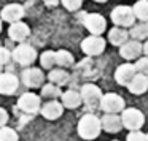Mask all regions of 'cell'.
<instances>
[{
  "mask_svg": "<svg viewBox=\"0 0 148 141\" xmlns=\"http://www.w3.org/2000/svg\"><path fill=\"white\" fill-rule=\"evenodd\" d=\"M102 130V122L96 114H84L78 122V135L83 140H96Z\"/></svg>",
  "mask_w": 148,
  "mask_h": 141,
  "instance_id": "obj_1",
  "label": "cell"
},
{
  "mask_svg": "<svg viewBox=\"0 0 148 141\" xmlns=\"http://www.w3.org/2000/svg\"><path fill=\"white\" fill-rule=\"evenodd\" d=\"M99 108L105 114H118V113H123L126 109V102L121 95L115 92H108L102 97Z\"/></svg>",
  "mask_w": 148,
  "mask_h": 141,
  "instance_id": "obj_2",
  "label": "cell"
},
{
  "mask_svg": "<svg viewBox=\"0 0 148 141\" xmlns=\"http://www.w3.org/2000/svg\"><path fill=\"white\" fill-rule=\"evenodd\" d=\"M110 18H112L113 24L116 27H124V29L126 27H132L135 19H137L132 7H124V5H119V7L113 8Z\"/></svg>",
  "mask_w": 148,
  "mask_h": 141,
  "instance_id": "obj_3",
  "label": "cell"
},
{
  "mask_svg": "<svg viewBox=\"0 0 148 141\" xmlns=\"http://www.w3.org/2000/svg\"><path fill=\"white\" fill-rule=\"evenodd\" d=\"M121 121L124 128H127L131 132H138L145 124V116L137 108H126L121 113Z\"/></svg>",
  "mask_w": 148,
  "mask_h": 141,
  "instance_id": "obj_4",
  "label": "cell"
},
{
  "mask_svg": "<svg viewBox=\"0 0 148 141\" xmlns=\"http://www.w3.org/2000/svg\"><path fill=\"white\" fill-rule=\"evenodd\" d=\"M18 108L27 114H37L42 109V98L37 94L26 92L18 98Z\"/></svg>",
  "mask_w": 148,
  "mask_h": 141,
  "instance_id": "obj_5",
  "label": "cell"
},
{
  "mask_svg": "<svg viewBox=\"0 0 148 141\" xmlns=\"http://www.w3.org/2000/svg\"><path fill=\"white\" fill-rule=\"evenodd\" d=\"M83 24L88 30L91 32V35H97L100 37L107 29V21L102 14L99 13H89V14H84L83 18Z\"/></svg>",
  "mask_w": 148,
  "mask_h": 141,
  "instance_id": "obj_6",
  "label": "cell"
},
{
  "mask_svg": "<svg viewBox=\"0 0 148 141\" xmlns=\"http://www.w3.org/2000/svg\"><path fill=\"white\" fill-rule=\"evenodd\" d=\"M80 94H81L83 102L88 106H91V108H99L100 106V100H102L103 94L99 86H96V84H84L81 87Z\"/></svg>",
  "mask_w": 148,
  "mask_h": 141,
  "instance_id": "obj_7",
  "label": "cell"
},
{
  "mask_svg": "<svg viewBox=\"0 0 148 141\" xmlns=\"http://www.w3.org/2000/svg\"><path fill=\"white\" fill-rule=\"evenodd\" d=\"M11 54H13V59L19 65H30V64H34L35 59H37V51L30 45H26V43L18 45Z\"/></svg>",
  "mask_w": 148,
  "mask_h": 141,
  "instance_id": "obj_8",
  "label": "cell"
},
{
  "mask_svg": "<svg viewBox=\"0 0 148 141\" xmlns=\"http://www.w3.org/2000/svg\"><path fill=\"white\" fill-rule=\"evenodd\" d=\"M81 51L86 56H99L105 51V40L97 35H89L81 43Z\"/></svg>",
  "mask_w": 148,
  "mask_h": 141,
  "instance_id": "obj_9",
  "label": "cell"
},
{
  "mask_svg": "<svg viewBox=\"0 0 148 141\" xmlns=\"http://www.w3.org/2000/svg\"><path fill=\"white\" fill-rule=\"evenodd\" d=\"M137 70H135V65L131 62H126V64L118 65V68L115 70V81L119 86H126L127 87L131 84V81L135 78Z\"/></svg>",
  "mask_w": 148,
  "mask_h": 141,
  "instance_id": "obj_10",
  "label": "cell"
},
{
  "mask_svg": "<svg viewBox=\"0 0 148 141\" xmlns=\"http://www.w3.org/2000/svg\"><path fill=\"white\" fill-rule=\"evenodd\" d=\"M143 54V45L137 40H129L126 45L119 48V56L126 60H138L140 56Z\"/></svg>",
  "mask_w": 148,
  "mask_h": 141,
  "instance_id": "obj_11",
  "label": "cell"
},
{
  "mask_svg": "<svg viewBox=\"0 0 148 141\" xmlns=\"http://www.w3.org/2000/svg\"><path fill=\"white\" fill-rule=\"evenodd\" d=\"M43 81H45V75L40 68H26L23 71V83L24 86L30 87V89L42 87Z\"/></svg>",
  "mask_w": 148,
  "mask_h": 141,
  "instance_id": "obj_12",
  "label": "cell"
},
{
  "mask_svg": "<svg viewBox=\"0 0 148 141\" xmlns=\"http://www.w3.org/2000/svg\"><path fill=\"white\" fill-rule=\"evenodd\" d=\"M19 87V79L13 73L0 75V94L2 95H13Z\"/></svg>",
  "mask_w": 148,
  "mask_h": 141,
  "instance_id": "obj_13",
  "label": "cell"
},
{
  "mask_svg": "<svg viewBox=\"0 0 148 141\" xmlns=\"http://www.w3.org/2000/svg\"><path fill=\"white\" fill-rule=\"evenodd\" d=\"M23 16H24V8H23V5H19V3L7 5V7L2 10V13H0L2 21H7V22H10V24L19 22V21L23 19Z\"/></svg>",
  "mask_w": 148,
  "mask_h": 141,
  "instance_id": "obj_14",
  "label": "cell"
},
{
  "mask_svg": "<svg viewBox=\"0 0 148 141\" xmlns=\"http://www.w3.org/2000/svg\"><path fill=\"white\" fill-rule=\"evenodd\" d=\"M42 116L48 121H56L62 116L64 113V105L59 103L58 100H48L45 105H42V109H40Z\"/></svg>",
  "mask_w": 148,
  "mask_h": 141,
  "instance_id": "obj_15",
  "label": "cell"
},
{
  "mask_svg": "<svg viewBox=\"0 0 148 141\" xmlns=\"http://www.w3.org/2000/svg\"><path fill=\"white\" fill-rule=\"evenodd\" d=\"M100 122H102V130L108 132V133H118L124 127L121 116L118 114H103V117H100Z\"/></svg>",
  "mask_w": 148,
  "mask_h": 141,
  "instance_id": "obj_16",
  "label": "cell"
},
{
  "mask_svg": "<svg viewBox=\"0 0 148 141\" xmlns=\"http://www.w3.org/2000/svg\"><path fill=\"white\" fill-rule=\"evenodd\" d=\"M8 35H10V38L14 40V41H24V40L30 35V29H29V26H27L26 22L19 21V22H14V24L10 26Z\"/></svg>",
  "mask_w": 148,
  "mask_h": 141,
  "instance_id": "obj_17",
  "label": "cell"
},
{
  "mask_svg": "<svg viewBox=\"0 0 148 141\" xmlns=\"http://www.w3.org/2000/svg\"><path fill=\"white\" fill-rule=\"evenodd\" d=\"M129 32L124 29V27H113L112 30L108 32V41L112 43L113 46H119L121 48L123 45H126V43L129 41Z\"/></svg>",
  "mask_w": 148,
  "mask_h": 141,
  "instance_id": "obj_18",
  "label": "cell"
},
{
  "mask_svg": "<svg viewBox=\"0 0 148 141\" xmlns=\"http://www.w3.org/2000/svg\"><path fill=\"white\" fill-rule=\"evenodd\" d=\"M127 89H129V92L134 94V95H142L143 92L148 90V76L137 73L135 78L131 81V84L127 86Z\"/></svg>",
  "mask_w": 148,
  "mask_h": 141,
  "instance_id": "obj_19",
  "label": "cell"
},
{
  "mask_svg": "<svg viewBox=\"0 0 148 141\" xmlns=\"http://www.w3.org/2000/svg\"><path fill=\"white\" fill-rule=\"evenodd\" d=\"M62 105H64V108H69V109H75L78 108V106L81 105V102H83V98H81V94L77 92V90H65L64 94H62Z\"/></svg>",
  "mask_w": 148,
  "mask_h": 141,
  "instance_id": "obj_20",
  "label": "cell"
},
{
  "mask_svg": "<svg viewBox=\"0 0 148 141\" xmlns=\"http://www.w3.org/2000/svg\"><path fill=\"white\" fill-rule=\"evenodd\" d=\"M48 79L51 84H56V86H65L69 81V73L65 70H62V68H53V70H49L48 73Z\"/></svg>",
  "mask_w": 148,
  "mask_h": 141,
  "instance_id": "obj_21",
  "label": "cell"
},
{
  "mask_svg": "<svg viewBox=\"0 0 148 141\" xmlns=\"http://www.w3.org/2000/svg\"><path fill=\"white\" fill-rule=\"evenodd\" d=\"M129 35L132 37V40H137V41H147L148 40V22H138L134 24L129 30Z\"/></svg>",
  "mask_w": 148,
  "mask_h": 141,
  "instance_id": "obj_22",
  "label": "cell"
},
{
  "mask_svg": "<svg viewBox=\"0 0 148 141\" xmlns=\"http://www.w3.org/2000/svg\"><path fill=\"white\" fill-rule=\"evenodd\" d=\"M134 14L140 22H148V0H137L132 7Z\"/></svg>",
  "mask_w": 148,
  "mask_h": 141,
  "instance_id": "obj_23",
  "label": "cell"
},
{
  "mask_svg": "<svg viewBox=\"0 0 148 141\" xmlns=\"http://www.w3.org/2000/svg\"><path fill=\"white\" fill-rule=\"evenodd\" d=\"M73 64H75V59L69 51H65V49L56 51V65H59V67H72Z\"/></svg>",
  "mask_w": 148,
  "mask_h": 141,
  "instance_id": "obj_24",
  "label": "cell"
},
{
  "mask_svg": "<svg viewBox=\"0 0 148 141\" xmlns=\"http://www.w3.org/2000/svg\"><path fill=\"white\" fill-rule=\"evenodd\" d=\"M62 94H64V92H61V87L56 86V84H51V83L45 84V86L42 87V97L49 98V100L59 98V97H62Z\"/></svg>",
  "mask_w": 148,
  "mask_h": 141,
  "instance_id": "obj_25",
  "label": "cell"
},
{
  "mask_svg": "<svg viewBox=\"0 0 148 141\" xmlns=\"http://www.w3.org/2000/svg\"><path fill=\"white\" fill-rule=\"evenodd\" d=\"M40 64L43 68H49L53 70V67L56 65V52L54 51H45L40 56Z\"/></svg>",
  "mask_w": 148,
  "mask_h": 141,
  "instance_id": "obj_26",
  "label": "cell"
},
{
  "mask_svg": "<svg viewBox=\"0 0 148 141\" xmlns=\"http://www.w3.org/2000/svg\"><path fill=\"white\" fill-rule=\"evenodd\" d=\"M18 132L11 127H2L0 128V141H18Z\"/></svg>",
  "mask_w": 148,
  "mask_h": 141,
  "instance_id": "obj_27",
  "label": "cell"
},
{
  "mask_svg": "<svg viewBox=\"0 0 148 141\" xmlns=\"http://www.w3.org/2000/svg\"><path fill=\"white\" fill-rule=\"evenodd\" d=\"M134 65H135V70H137V73L148 76V57H140L138 60H135Z\"/></svg>",
  "mask_w": 148,
  "mask_h": 141,
  "instance_id": "obj_28",
  "label": "cell"
},
{
  "mask_svg": "<svg viewBox=\"0 0 148 141\" xmlns=\"http://www.w3.org/2000/svg\"><path fill=\"white\" fill-rule=\"evenodd\" d=\"M61 2L69 11H78L83 5V0H61Z\"/></svg>",
  "mask_w": 148,
  "mask_h": 141,
  "instance_id": "obj_29",
  "label": "cell"
},
{
  "mask_svg": "<svg viewBox=\"0 0 148 141\" xmlns=\"http://www.w3.org/2000/svg\"><path fill=\"white\" fill-rule=\"evenodd\" d=\"M126 141H148L147 135L142 133V132H131V133L126 136Z\"/></svg>",
  "mask_w": 148,
  "mask_h": 141,
  "instance_id": "obj_30",
  "label": "cell"
},
{
  "mask_svg": "<svg viewBox=\"0 0 148 141\" xmlns=\"http://www.w3.org/2000/svg\"><path fill=\"white\" fill-rule=\"evenodd\" d=\"M11 57H13V54H10V51H8L7 48H2V46H0V67H2V65H7Z\"/></svg>",
  "mask_w": 148,
  "mask_h": 141,
  "instance_id": "obj_31",
  "label": "cell"
},
{
  "mask_svg": "<svg viewBox=\"0 0 148 141\" xmlns=\"http://www.w3.org/2000/svg\"><path fill=\"white\" fill-rule=\"evenodd\" d=\"M7 122H8V113L5 108L0 106V128L2 127H7Z\"/></svg>",
  "mask_w": 148,
  "mask_h": 141,
  "instance_id": "obj_32",
  "label": "cell"
},
{
  "mask_svg": "<svg viewBox=\"0 0 148 141\" xmlns=\"http://www.w3.org/2000/svg\"><path fill=\"white\" fill-rule=\"evenodd\" d=\"M143 54H145V57H148V40L143 43Z\"/></svg>",
  "mask_w": 148,
  "mask_h": 141,
  "instance_id": "obj_33",
  "label": "cell"
},
{
  "mask_svg": "<svg viewBox=\"0 0 148 141\" xmlns=\"http://www.w3.org/2000/svg\"><path fill=\"white\" fill-rule=\"evenodd\" d=\"M94 2H97V3H103V2H108V0H94Z\"/></svg>",
  "mask_w": 148,
  "mask_h": 141,
  "instance_id": "obj_34",
  "label": "cell"
},
{
  "mask_svg": "<svg viewBox=\"0 0 148 141\" xmlns=\"http://www.w3.org/2000/svg\"><path fill=\"white\" fill-rule=\"evenodd\" d=\"M0 32H2V19H0Z\"/></svg>",
  "mask_w": 148,
  "mask_h": 141,
  "instance_id": "obj_35",
  "label": "cell"
},
{
  "mask_svg": "<svg viewBox=\"0 0 148 141\" xmlns=\"http://www.w3.org/2000/svg\"><path fill=\"white\" fill-rule=\"evenodd\" d=\"M147 138H148V133H147Z\"/></svg>",
  "mask_w": 148,
  "mask_h": 141,
  "instance_id": "obj_36",
  "label": "cell"
},
{
  "mask_svg": "<svg viewBox=\"0 0 148 141\" xmlns=\"http://www.w3.org/2000/svg\"><path fill=\"white\" fill-rule=\"evenodd\" d=\"M113 141H116V140H113Z\"/></svg>",
  "mask_w": 148,
  "mask_h": 141,
  "instance_id": "obj_37",
  "label": "cell"
}]
</instances>
